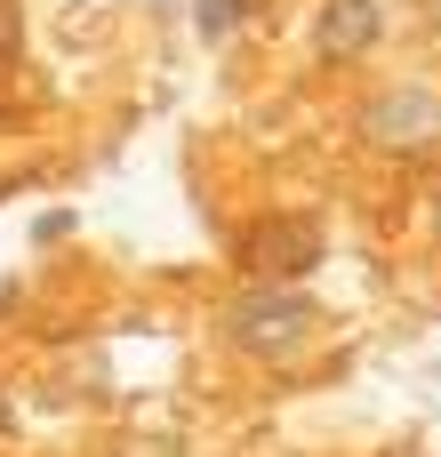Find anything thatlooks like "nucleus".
I'll return each mask as SVG.
<instances>
[{"label": "nucleus", "instance_id": "nucleus-1", "mask_svg": "<svg viewBox=\"0 0 441 457\" xmlns=\"http://www.w3.org/2000/svg\"><path fill=\"white\" fill-rule=\"evenodd\" d=\"M321 329H329V313L289 281H257L225 305V345H241L249 361H297Z\"/></svg>", "mask_w": 441, "mask_h": 457}, {"label": "nucleus", "instance_id": "nucleus-2", "mask_svg": "<svg viewBox=\"0 0 441 457\" xmlns=\"http://www.w3.org/2000/svg\"><path fill=\"white\" fill-rule=\"evenodd\" d=\"M362 137H370L378 153H426L441 137V88H426V80L378 88V96L362 104Z\"/></svg>", "mask_w": 441, "mask_h": 457}, {"label": "nucleus", "instance_id": "nucleus-3", "mask_svg": "<svg viewBox=\"0 0 441 457\" xmlns=\"http://www.w3.org/2000/svg\"><path fill=\"white\" fill-rule=\"evenodd\" d=\"M241 257H249L257 281H289V289H297V281L329 257V233H321V217H265Z\"/></svg>", "mask_w": 441, "mask_h": 457}, {"label": "nucleus", "instance_id": "nucleus-4", "mask_svg": "<svg viewBox=\"0 0 441 457\" xmlns=\"http://www.w3.org/2000/svg\"><path fill=\"white\" fill-rule=\"evenodd\" d=\"M378 40H386L378 0H321V24H313V48H321V56L354 64V56H370Z\"/></svg>", "mask_w": 441, "mask_h": 457}, {"label": "nucleus", "instance_id": "nucleus-5", "mask_svg": "<svg viewBox=\"0 0 441 457\" xmlns=\"http://www.w3.org/2000/svg\"><path fill=\"white\" fill-rule=\"evenodd\" d=\"M241 16H249V0H193V24H201L209 40H225Z\"/></svg>", "mask_w": 441, "mask_h": 457}, {"label": "nucleus", "instance_id": "nucleus-6", "mask_svg": "<svg viewBox=\"0 0 441 457\" xmlns=\"http://www.w3.org/2000/svg\"><path fill=\"white\" fill-rule=\"evenodd\" d=\"M16 40V0H0V48Z\"/></svg>", "mask_w": 441, "mask_h": 457}, {"label": "nucleus", "instance_id": "nucleus-7", "mask_svg": "<svg viewBox=\"0 0 441 457\" xmlns=\"http://www.w3.org/2000/svg\"><path fill=\"white\" fill-rule=\"evenodd\" d=\"M434 241H441V193H434Z\"/></svg>", "mask_w": 441, "mask_h": 457}, {"label": "nucleus", "instance_id": "nucleus-8", "mask_svg": "<svg viewBox=\"0 0 441 457\" xmlns=\"http://www.w3.org/2000/svg\"><path fill=\"white\" fill-rule=\"evenodd\" d=\"M418 8H426V16H441V0H418Z\"/></svg>", "mask_w": 441, "mask_h": 457}, {"label": "nucleus", "instance_id": "nucleus-9", "mask_svg": "<svg viewBox=\"0 0 441 457\" xmlns=\"http://www.w3.org/2000/svg\"><path fill=\"white\" fill-rule=\"evenodd\" d=\"M0 426H8V402H0Z\"/></svg>", "mask_w": 441, "mask_h": 457}]
</instances>
